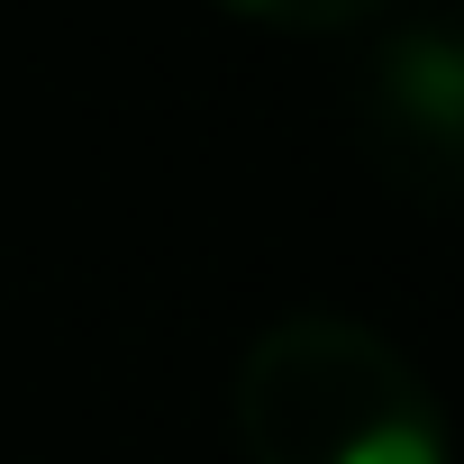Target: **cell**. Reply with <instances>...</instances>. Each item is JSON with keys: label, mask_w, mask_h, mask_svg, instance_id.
Segmentation results:
<instances>
[{"label": "cell", "mask_w": 464, "mask_h": 464, "mask_svg": "<svg viewBox=\"0 0 464 464\" xmlns=\"http://www.w3.org/2000/svg\"><path fill=\"white\" fill-rule=\"evenodd\" d=\"M246 464H446V419L419 364L337 310L274 319L227 382Z\"/></svg>", "instance_id": "cell-1"}, {"label": "cell", "mask_w": 464, "mask_h": 464, "mask_svg": "<svg viewBox=\"0 0 464 464\" xmlns=\"http://www.w3.org/2000/svg\"><path fill=\"white\" fill-rule=\"evenodd\" d=\"M364 119H373V137H382V164H392L419 200H446V191H455V155H464V64H455V37H446L437 19L382 37L373 82H364Z\"/></svg>", "instance_id": "cell-2"}, {"label": "cell", "mask_w": 464, "mask_h": 464, "mask_svg": "<svg viewBox=\"0 0 464 464\" xmlns=\"http://www.w3.org/2000/svg\"><path fill=\"white\" fill-rule=\"evenodd\" d=\"M218 10H237L256 28H283V37H346V28L382 19L392 0H218Z\"/></svg>", "instance_id": "cell-3"}]
</instances>
